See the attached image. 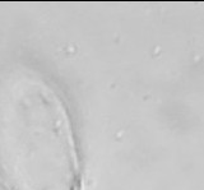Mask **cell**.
Here are the masks:
<instances>
[{
  "label": "cell",
  "mask_w": 204,
  "mask_h": 190,
  "mask_svg": "<svg viewBox=\"0 0 204 190\" xmlns=\"http://www.w3.org/2000/svg\"><path fill=\"white\" fill-rule=\"evenodd\" d=\"M78 154L61 95L40 73L0 72V190H78Z\"/></svg>",
  "instance_id": "6da1fadb"
}]
</instances>
